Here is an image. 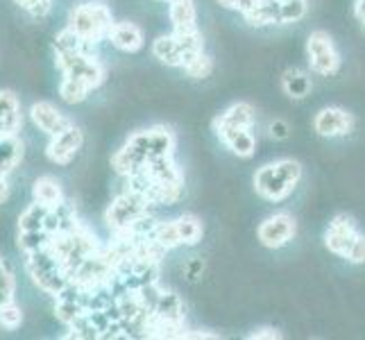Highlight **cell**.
I'll return each mask as SVG.
<instances>
[{
  "label": "cell",
  "instance_id": "17",
  "mask_svg": "<svg viewBox=\"0 0 365 340\" xmlns=\"http://www.w3.org/2000/svg\"><path fill=\"white\" fill-rule=\"evenodd\" d=\"M153 53L155 57L166 66H175V68H182L186 55H184V48L180 43V36L178 34H163L153 43Z\"/></svg>",
  "mask_w": 365,
  "mask_h": 340
},
{
  "label": "cell",
  "instance_id": "14",
  "mask_svg": "<svg viewBox=\"0 0 365 340\" xmlns=\"http://www.w3.org/2000/svg\"><path fill=\"white\" fill-rule=\"evenodd\" d=\"M107 39L111 41V46L123 50V53H138V50L143 48V30L138 28L136 23H130V21H120V23H114L109 30V36Z\"/></svg>",
  "mask_w": 365,
  "mask_h": 340
},
{
  "label": "cell",
  "instance_id": "34",
  "mask_svg": "<svg viewBox=\"0 0 365 340\" xmlns=\"http://www.w3.org/2000/svg\"><path fill=\"white\" fill-rule=\"evenodd\" d=\"M211 71H213V61L205 53L193 57L191 61H186V64H184V73L188 75V78H193V80H205V78H209Z\"/></svg>",
  "mask_w": 365,
  "mask_h": 340
},
{
  "label": "cell",
  "instance_id": "28",
  "mask_svg": "<svg viewBox=\"0 0 365 340\" xmlns=\"http://www.w3.org/2000/svg\"><path fill=\"white\" fill-rule=\"evenodd\" d=\"M282 86H284V91L291 96V98H304L309 91H311V80H309V75H304L302 71H286L284 73V80H282Z\"/></svg>",
  "mask_w": 365,
  "mask_h": 340
},
{
  "label": "cell",
  "instance_id": "20",
  "mask_svg": "<svg viewBox=\"0 0 365 340\" xmlns=\"http://www.w3.org/2000/svg\"><path fill=\"white\" fill-rule=\"evenodd\" d=\"M32 200L48 209H53L64 202L66 197H64V191H61V184L55 177H50V175H43V177H39L32 184Z\"/></svg>",
  "mask_w": 365,
  "mask_h": 340
},
{
  "label": "cell",
  "instance_id": "10",
  "mask_svg": "<svg viewBox=\"0 0 365 340\" xmlns=\"http://www.w3.org/2000/svg\"><path fill=\"white\" fill-rule=\"evenodd\" d=\"M82 143H84L82 130L75 128V125H71V128L64 130L61 134L50 136L46 155H48L50 161L57 163V166H66V163H71L75 157H78V153L82 150Z\"/></svg>",
  "mask_w": 365,
  "mask_h": 340
},
{
  "label": "cell",
  "instance_id": "26",
  "mask_svg": "<svg viewBox=\"0 0 365 340\" xmlns=\"http://www.w3.org/2000/svg\"><path fill=\"white\" fill-rule=\"evenodd\" d=\"M252 25H282V3H257V7L245 16Z\"/></svg>",
  "mask_w": 365,
  "mask_h": 340
},
{
  "label": "cell",
  "instance_id": "16",
  "mask_svg": "<svg viewBox=\"0 0 365 340\" xmlns=\"http://www.w3.org/2000/svg\"><path fill=\"white\" fill-rule=\"evenodd\" d=\"M255 123V111L247 103H236L230 109H225L216 118V132L218 136L230 132V130H241V128H252Z\"/></svg>",
  "mask_w": 365,
  "mask_h": 340
},
{
  "label": "cell",
  "instance_id": "2",
  "mask_svg": "<svg viewBox=\"0 0 365 340\" xmlns=\"http://www.w3.org/2000/svg\"><path fill=\"white\" fill-rule=\"evenodd\" d=\"M50 249H53V254L73 277V272L78 270L86 259L103 249V245H100L98 238L80 222L75 230L53 234V238H50Z\"/></svg>",
  "mask_w": 365,
  "mask_h": 340
},
{
  "label": "cell",
  "instance_id": "32",
  "mask_svg": "<svg viewBox=\"0 0 365 340\" xmlns=\"http://www.w3.org/2000/svg\"><path fill=\"white\" fill-rule=\"evenodd\" d=\"M89 93H91L89 86H84L80 82H73L68 78H64V80H61V84H59V96L68 105H80V103H84Z\"/></svg>",
  "mask_w": 365,
  "mask_h": 340
},
{
  "label": "cell",
  "instance_id": "5",
  "mask_svg": "<svg viewBox=\"0 0 365 340\" xmlns=\"http://www.w3.org/2000/svg\"><path fill=\"white\" fill-rule=\"evenodd\" d=\"M111 25H114L111 9L100 0H86V3L75 5L68 14V28L93 46L107 39Z\"/></svg>",
  "mask_w": 365,
  "mask_h": 340
},
{
  "label": "cell",
  "instance_id": "41",
  "mask_svg": "<svg viewBox=\"0 0 365 340\" xmlns=\"http://www.w3.org/2000/svg\"><path fill=\"white\" fill-rule=\"evenodd\" d=\"M252 340H274L279 338V331L277 329H270V326H263V329H257L255 334H250Z\"/></svg>",
  "mask_w": 365,
  "mask_h": 340
},
{
  "label": "cell",
  "instance_id": "39",
  "mask_svg": "<svg viewBox=\"0 0 365 340\" xmlns=\"http://www.w3.org/2000/svg\"><path fill=\"white\" fill-rule=\"evenodd\" d=\"M218 3L222 7H227V9H234V11H241L243 16H247L252 9L257 7L259 0H218Z\"/></svg>",
  "mask_w": 365,
  "mask_h": 340
},
{
  "label": "cell",
  "instance_id": "19",
  "mask_svg": "<svg viewBox=\"0 0 365 340\" xmlns=\"http://www.w3.org/2000/svg\"><path fill=\"white\" fill-rule=\"evenodd\" d=\"M80 225L78 220V211L75 207L64 200L61 205L53 207L48 211V220H46V232L50 234H61V232H68V230H75V227Z\"/></svg>",
  "mask_w": 365,
  "mask_h": 340
},
{
  "label": "cell",
  "instance_id": "24",
  "mask_svg": "<svg viewBox=\"0 0 365 340\" xmlns=\"http://www.w3.org/2000/svg\"><path fill=\"white\" fill-rule=\"evenodd\" d=\"M143 170H145L153 180H157V182L182 184V172H180L178 166H175L173 155H170V157H157V159H153V161H148Z\"/></svg>",
  "mask_w": 365,
  "mask_h": 340
},
{
  "label": "cell",
  "instance_id": "30",
  "mask_svg": "<svg viewBox=\"0 0 365 340\" xmlns=\"http://www.w3.org/2000/svg\"><path fill=\"white\" fill-rule=\"evenodd\" d=\"M50 238H53V234L46 232V230H39V232H19V247H21L23 254H32V252L50 245Z\"/></svg>",
  "mask_w": 365,
  "mask_h": 340
},
{
  "label": "cell",
  "instance_id": "1",
  "mask_svg": "<svg viewBox=\"0 0 365 340\" xmlns=\"http://www.w3.org/2000/svg\"><path fill=\"white\" fill-rule=\"evenodd\" d=\"M173 150H175V136L168 128H150L128 138V143L111 157V168L120 177H130V175L143 170L148 161H153L157 157H170Z\"/></svg>",
  "mask_w": 365,
  "mask_h": 340
},
{
  "label": "cell",
  "instance_id": "27",
  "mask_svg": "<svg viewBox=\"0 0 365 340\" xmlns=\"http://www.w3.org/2000/svg\"><path fill=\"white\" fill-rule=\"evenodd\" d=\"M178 222V230H180V236H182V245H195L202 241V222H200L197 216L193 213H184V216L175 218Z\"/></svg>",
  "mask_w": 365,
  "mask_h": 340
},
{
  "label": "cell",
  "instance_id": "8",
  "mask_svg": "<svg viewBox=\"0 0 365 340\" xmlns=\"http://www.w3.org/2000/svg\"><path fill=\"white\" fill-rule=\"evenodd\" d=\"M307 53H309V64L311 68L320 75H334L341 66V57L331 41V36L324 30H316L309 34L307 41Z\"/></svg>",
  "mask_w": 365,
  "mask_h": 340
},
{
  "label": "cell",
  "instance_id": "45",
  "mask_svg": "<svg viewBox=\"0 0 365 340\" xmlns=\"http://www.w3.org/2000/svg\"><path fill=\"white\" fill-rule=\"evenodd\" d=\"M259 3H284V0H259Z\"/></svg>",
  "mask_w": 365,
  "mask_h": 340
},
{
  "label": "cell",
  "instance_id": "36",
  "mask_svg": "<svg viewBox=\"0 0 365 340\" xmlns=\"http://www.w3.org/2000/svg\"><path fill=\"white\" fill-rule=\"evenodd\" d=\"M307 0H284L282 3V23H295L304 19Z\"/></svg>",
  "mask_w": 365,
  "mask_h": 340
},
{
  "label": "cell",
  "instance_id": "18",
  "mask_svg": "<svg viewBox=\"0 0 365 340\" xmlns=\"http://www.w3.org/2000/svg\"><path fill=\"white\" fill-rule=\"evenodd\" d=\"M150 316L163 324H184V304H182L180 295L163 291L157 302V306L150 311Z\"/></svg>",
  "mask_w": 365,
  "mask_h": 340
},
{
  "label": "cell",
  "instance_id": "42",
  "mask_svg": "<svg viewBox=\"0 0 365 340\" xmlns=\"http://www.w3.org/2000/svg\"><path fill=\"white\" fill-rule=\"evenodd\" d=\"M7 175L3 168H0V205H5L9 200V182H7Z\"/></svg>",
  "mask_w": 365,
  "mask_h": 340
},
{
  "label": "cell",
  "instance_id": "23",
  "mask_svg": "<svg viewBox=\"0 0 365 340\" xmlns=\"http://www.w3.org/2000/svg\"><path fill=\"white\" fill-rule=\"evenodd\" d=\"M25 153V145L19 138V134H3L0 136V168L5 172L14 170Z\"/></svg>",
  "mask_w": 365,
  "mask_h": 340
},
{
  "label": "cell",
  "instance_id": "35",
  "mask_svg": "<svg viewBox=\"0 0 365 340\" xmlns=\"http://www.w3.org/2000/svg\"><path fill=\"white\" fill-rule=\"evenodd\" d=\"M14 291H16V279L7 268V263L3 261V257H0V304L14 299Z\"/></svg>",
  "mask_w": 365,
  "mask_h": 340
},
{
  "label": "cell",
  "instance_id": "37",
  "mask_svg": "<svg viewBox=\"0 0 365 340\" xmlns=\"http://www.w3.org/2000/svg\"><path fill=\"white\" fill-rule=\"evenodd\" d=\"M14 3L34 19H43L50 11V7H53V0H14Z\"/></svg>",
  "mask_w": 365,
  "mask_h": 340
},
{
  "label": "cell",
  "instance_id": "46",
  "mask_svg": "<svg viewBox=\"0 0 365 340\" xmlns=\"http://www.w3.org/2000/svg\"><path fill=\"white\" fill-rule=\"evenodd\" d=\"M0 136H3V134H0Z\"/></svg>",
  "mask_w": 365,
  "mask_h": 340
},
{
  "label": "cell",
  "instance_id": "29",
  "mask_svg": "<svg viewBox=\"0 0 365 340\" xmlns=\"http://www.w3.org/2000/svg\"><path fill=\"white\" fill-rule=\"evenodd\" d=\"M153 238L161 247H166V249H173V247L182 245V236H180L178 222H175V220H166V222L157 220L155 230H153Z\"/></svg>",
  "mask_w": 365,
  "mask_h": 340
},
{
  "label": "cell",
  "instance_id": "7",
  "mask_svg": "<svg viewBox=\"0 0 365 340\" xmlns=\"http://www.w3.org/2000/svg\"><path fill=\"white\" fill-rule=\"evenodd\" d=\"M150 207L153 205H150L141 193L130 191L128 188V191L120 193L114 202L107 207L105 222L111 230V234L125 232V230H130L138 218H143L145 213H150Z\"/></svg>",
  "mask_w": 365,
  "mask_h": 340
},
{
  "label": "cell",
  "instance_id": "3",
  "mask_svg": "<svg viewBox=\"0 0 365 340\" xmlns=\"http://www.w3.org/2000/svg\"><path fill=\"white\" fill-rule=\"evenodd\" d=\"M299 177H302L299 163L295 159H282L257 170L255 188L261 197L270 200V202H279V200L293 193Z\"/></svg>",
  "mask_w": 365,
  "mask_h": 340
},
{
  "label": "cell",
  "instance_id": "40",
  "mask_svg": "<svg viewBox=\"0 0 365 340\" xmlns=\"http://www.w3.org/2000/svg\"><path fill=\"white\" fill-rule=\"evenodd\" d=\"M288 132H291V128H288L286 120H272L270 123V134H272V138H277V141L288 138Z\"/></svg>",
  "mask_w": 365,
  "mask_h": 340
},
{
  "label": "cell",
  "instance_id": "6",
  "mask_svg": "<svg viewBox=\"0 0 365 340\" xmlns=\"http://www.w3.org/2000/svg\"><path fill=\"white\" fill-rule=\"evenodd\" d=\"M57 57V66L64 73V78L80 82L89 89H98L105 80V66L100 64V59L93 53H55Z\"/></svg>",
  "mask_w": 365,
  "mask_h": 340
},
{
  "label": "cell",
  "instance_id": "33",
  "mask_svg": "<svg viewBox=\"0 0 365 340\" xmlns=\"http://www.w3.org/2000/svg\"><path fill=\"white\" fill-rule=\"evenodd\" d=\"M21 324H23V311H21V306L16 304L14 299L3 302V304H0V326H3V329L14 331V329H19Z\"/></svg>",
  "mask_w": 365,
  "mask_h": 340
},
{
  "label": "cell",
  "instance_id": "12",
  "mask_svg": "<svg viewBox=\"0 0 365 340\" xmlns=\"http://www.w3.org/2000/svg\"><path fill=\"white\" fill-rule=\"evenodd\" d=\"M356 236H359V230H356L354 220L345 216V213H341V216H336L329 222V230L324 234V245L329 247V252H334V254L347 257V252H349L351 243L356 241Z\"/></svg>",
  "mask_w": 365,
  "mask_h": 340
},
{
  "label": "cell",
  "instance_id": "25",
  "mask_svg": "<svg viewBox=\"0 0 365 340\" xmlns=\"http://www.w3.org/2000/svg\"><path fill=\"white\" fill-rule=\"evenodd\" d=\"M48 207L34 202L23 209V213L19 216V232H39L46 230V220H48Z\"/></svg>",
  "mask_w": 365,
  "mask_h": 340
},
{
  "label": "cell",
  "instance_id": "31",
  "mask_svg": "<svg viewBox=\"0 0 365 340\" xmlns=\"http://www.w3.org/2000/svg\"><path fill=\"white\" fill-rule=\"evenodd\" d=\"M66 338H80V340H96V338H100V331H98V326L93 324L89 311H86L84 316H80L73 324H68Z\"/></svg>",
  "mask_w": 365,
  "mask_h": 340
},
{
  "label": "cell",
  "instance_id": "22",
  "mask_svg": "<svg viewBox=\"0 0 365 340\" xmlns=\"http://www.w3.org/2000/svg\"><path fill=\"white\" fill-rule=\"evenodd\" d=\"M220 138H222L225 145H227L236 157L247 159V157L255 155V150H257V138H255V134L250 132V128L230 130V132L220 134Z\"/></svg>",
  "mask_w": 365,
  "mask_h": 340
},
{
  "label": "cell",
  "instance_id": "44",
  "mask_svg": "<svg viewBox=\"0 0 365 340\" xmlns=\"http://www.w3.org/2000/svg\"><path fill=\"white\" fill-rule=\"evenodd\" d=\"M354 11H356V19H359L361 23H365V0H356Z\"/></svg>",
  "mask_w": 365,
  "mask_h": 340
},
{
  "label": "cell",
  "instance_id": "43",
  "mask_svg": "<svg viewBox=\"0 0 365 340\" xmlns=\"http://www.w3.org/2000/svg\"><path fill=\"white\" fill-rule=\"evenodd\" d=\"M200 270H202V261H200V259H193L191 263H188V279H195Z\"/></svg>",
  "mask_w": 365,
  "mask_h": 340
},
{
  "label": "cell",
  "instance_id": "4",
  "mask_svg": "<svg viewBox=\"0 0 365 340\" xmlns=\"http://www.w3.org/2000/svg\"><path fill=\"white\" fill-rule=\"evenodd\" d=\"M25 270H28L30 279L34 282V286L43 291L50 297H57L64 288L71 284V274L68 270L61 266L59 259L53 254L50 245L32 252V254H25Z\"/></svg>",
  "mask_w": 365,
  "mask_h": 340
},
{
  "label": "cell",
  "instance_id": "9",
  "mask_svg": "<svg viewBox=\"0 0 365 340\" xmlns=\"http://www.w3.org/2000/svg\"><path fill=\"white\" fill-rule=\"evenodd\" d=\"M297 232V222L291 213H274V216L266 218L257 230V236L263 247H284L288 241H293V236Z\"/></svg>",
  "mask_w": 365,
  "mask_h": 340
},
{
  "label": "cell",
  "instance_id": "21",
  "mask_svg": "<svg viewBox=\"0 0 365 340\" xmlns=\"http://www.w3.org/2000/svg\"><path fill=\"white\" fill-rule=\"evenodd\" d=\"M170 3V23L173 32H191L197 30V11L193 0H168Z\"/></svg>",
  "mask_w": 365,
  "mask_h": 340
},
{
  "label": "cell",
  "instance_id": "38",
  "mask_svg": "<svg viewBox=\"0 0 365 340\" xmlns=\"http://www.w3.org/2000/svg\"><path fill=\"white\" fill-rule=\"evenodd\" d=\"M345 259L351 261V263H365V236L363 234L356 236V241L351 243V247H349Z\"/></svg>",
  "mask_w": 365,
  "mask_h": 340
},
{
  "label": "cell",
  "instance_id": "15",
  "mask_svg": "<svg viewBox=\"0 0 365 340\" xmlns=\"http://www.w3.org/2000/svg\"><path fill=\"white\" fill-rule=\"evenodd\" d=\"M23 128L21 100L14 91L0 89V134H19Z\"/></svg>",
  "mask_w": 365,
  "mask_h": 340
},
{
  "label": "cell",
  "instance_id": "13",
  "mask_svg": "<svg viewBox=\"0 0 365 340\" xmlns=\"http://www.w3.org/2000/svg\"><path fill=\"white\" fill-rule=\"evenodd\" d=\"M30 118H32V123L36 125V128H39L41 132H46L48 136L61 134L64 130H68L71 125H75L53 103H48V100H39V103H34L30 107Z\"/></svg>",
  "mask_w": 365,
  "mask_h": 340
},
{
  "label": "cell",
  "instance_id": "11",
  "mask_svg": "<svg viewBox=\"0 0 365 340\" xmlns=\"http://www.w3.org/2000/svg\"><path fill=\"white\" fill-rule=\"evenodd\" d=\"M354 128V118L351 113L341 107H324L318 111V116L313 118V130L324 138L345 136Z\"/></svg>",
  "mask_w": 365,
  "mask_h": 340
}]
</instances>
